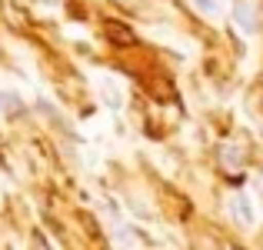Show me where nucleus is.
<instances>
[{"label": "nucleus", "mask_w": 263, "mask_h": 250, "mask_svg": "<svg viewBox=\"0 0 263 250\" xmlns=\"http://www.w3.org/2000/svg\"><path fill=\"white\" fill-rule=\"evenodd\" d=\"M230 217H233V224H237V227H253V224H257V207H253L250 193L237 190L230 197Z\"/></svg>", "instance_id": "obj_1"}, {"label": "nucleus", "mask_w": 263, "mask_h": 250, "mask_svg": "<svg viewBox=\"0 0 263 250\" xmlns=\"http://www.w3.org/2000/svg\"><path fill=\"white\" fill-rule=\"evenodd\" d=\"M233 24H237L247 37H253V33H257V13H253V4H250V0H240V4L233 7Z\"/></svg>", "instance_id": "obj_2"}, {"label": "nucleus", "mask_w": 263, "mask_h": 250, "mask_svg": "<svg viewBox=\"0 0 263 250\" xmlns=\"http://www.w3.org/2000/svg\"><path fill=\"white\" fill-rule=\"evenodd\" d=\"M100 100L107 103L110 110H120V107H123V90H120V83L103 77V80H100Z\"/></svg>", "instance_id": "obj_3"}, {"label": "nucleus", "mask_w": 263, "mask_h": 250, "mask_svg": "<svg viewBox=\"0 0 263 250\" xmlns=\"http://www.w3.org/2000/svg\"><path fill=\"white\" fill-rule=\"evenodd\" d=\"M24 110V97L17 90H0V114L4 117H17Z\"/></svg>", "instance_id": "obj_4"}, {"label": "nucleus", "mask_w": 263, "mask_h": 250, "mask_svg": "<svg viewBox=\"0 0 263 250\" xmlns=\"http://www.w3.org/2000/svg\"><path fill=\"white\" fill-rule=\"evenodd\" d=\"M193 7H197L200 13H206V17H217L220 13V0H190Z\"/></svg>", "instance_id": "obj_5"}, {"label": "nucleus", "mask_w": 263, "mask_h": 250, "mask_svg": "<svg viewBox=\"0 0 263 250\" xmlns=\"http://www.w3.org/2000/svg\"><path fill=\"white\" fill-rule=\"evenodd\" d=\"M260 187H263V180H260Z\"/></svg>", "instance_id": "obj_6"}]
</instances>
